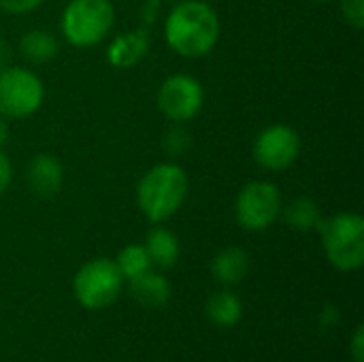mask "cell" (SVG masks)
Wrapping results in <instances>:
<instances>
[{
	"label": "cell",
	"mask_w": 364,
	"mask_h": 362,
	"mask_svg": "<svg viewBox=\"0 0 364 362\" xmlns=\"http://www.w3.org/2000/svg\"><path fill=\"white\" fill-rule=\"evenodd\" d=\"M164 36L181 58H203L220 38L218 13L205 0H181L166 17Z\"/></svg>",
	"instance_id": "1"
},
{
	"label": "cell",
	"mask_w": 364,
	"mask_h": 362,
	"mask_svg": "<svg viewBox=\"0 0 364 362\" xmlns=\"http://www.w3.org/2000/svg\"><path fill=\"white\" fill-rule=\"evenodd\" d=\"M188 196V175L175 162L151 166L136 186V205L151 224L173 218Z\"/></svg>",
	"instance_id": "2"
},
{
	"label": "cell",
	"mask_w": 364,
	"mask_h": 362,
	"mask_svg": "<svg viewBox=\"0 0 364 362\" xmlns=\"http://www.w3.org/2000/svg\"><path fill=\"white\" fill-rule=\"evenodd\" d=\"M326 260L343 273L358 271L364 265V218L360 213H335L322 218L318 228Z\"/></svg>",
	"instance_id": "3"
},
{
	"label": "cell",
	"mask_w": 364,
	"mask_h": 362,
	"mask_svg": "<svg viewBox=\"0 0 364 362\" xmlns=\"http://www.w3.org/2000/svg\"><path fill=\"white\" fill-rule=\"evenodd\" d=\"M113 21L111 0H70L62 13V34L75 47H92L107 38Z\"/></svg>",
	"instance_id": "4"
},
{
	"label": "cell",
	"mask_w": 364,
	"mask_h": 362,
	"mask_svg": "<svg viewBox=\"0 0 364 362\" xmlns=\"http://www.w3.org/2000/svg\"><path fill=\"white\" fill-rule=\"evenodd\" d=\"M124 282L126 280L122 277L115 260L94 258L77 271L73 280V292L81 307L105 309L119 299Z\"/></svg>",
	"instance_id": "5"
},
{
	"label": "cell",
	"mask_w": 364,
	"mask_h": 362,
	"mask_svg": "<svg viewBox=\"0 0 364 362\" xmlns=\"http://www.w3.org/2000/svg\"><path fill=\"white\" fill-rule=\"evenodd\" d=\"M45 98V85L38 75L21 66L0 68V115L6 119L30 117Z\"/></svg>",
	"instance_id": "6"
},
{
	"label": "cell",
	"mask_w": 364,
	"mask_h": 362,
	"mask_svg": "<svg viewBox=\"0 0 364 362\" xmlns=\"http://www.w3.org/2000/svg\"><path fill=\"white\" fill-rule=\"evenodd\" d=\"M284 201L275 183L271 181H250L241 188L235 201V218L241 228L250 233L267 230L282 215Z\"/></svg>",
	"instance_id": "7"
},
{
	"label": "cell",
	"mask_w": 364,
	"mask_h": 362,
	"mask_svg": "<svg viewBox=\"0 0 364 362\" xmlns=\"http://www.w3.org/2000/svg\"><path fill=\"white\" fill-rule=\"evenodd\" d=\"M158 109L171 122H190L194 119L205 102L203 85L190 75H171L158 90Z\"/></svg>",
	"instance_id": "8"
},
{
	"label": "cell",
	"mask_w": 364,
	"mask_h": 362,
	"mask_svg": "<svg viewBox=\"0 0 364 362\" xmlns=\"http://www.w3.org/2000/svg\"><path fill=\"white\" fill-rule=\"evenodd\" d=\"M301 137L288 124H273L258 132L254 141V160L269 171H284L296 162Z\"/></svg>",
	"instance_id": "9"
},
{
	"label": "cell",
	"mask_w": 364,
	"mask_h": 362,
	"mask_svg": "<svg viewBox=\"0 0 364 362\" xmlns=\"http://www.w3.org/2000/svg\"><path fill=\"white\" fill-rule=\"evenodd\" d=\"M149 51V32L139 28L117 34L107 49V60L113 68H132Z\"/></svg>",
	"instance_id": "10"
},
{
	"label": "cell",
	"mask_w": 364,
	"mask_h": 362,
	"mask_svg": "<svg viewBox=\"0 0 364 362\" xmlns=\"http://www.w3.org/2000/svg\"><path fill=\"white\" fill-rule=\"evenodd\" d=\"M64 179L62 164L51 154H38L28 164V183L30 190L41 198H51L60 192Z\"/></svg>",
	"instance_id": "11"
},
{
	"label": "cell",
	"mask_w": 364,
	"mask_h": 362,
	"mask_svg": "<svg viewBox=\"0 0 364 362\" xmlns=\"http://www.w3.org/2000/svg\"><path fill=\"white\" fill-rule=\"evenodd\" d=\"M128 290H130V297L139 305L149 307V309L164 307L168 303V299H171V284H168V280L164 275L151 271V269L141 273L134 280H128Z\"/></svg>",
	"instance_id": "12"
},
{
	"label": "cell",
	"mask_w": 364,
	"mask_h": 362,
	"mask_svg": "<svg viewBox=\"0 0 364 362\" xmlns=\"http://www.w3.org/2000/svg\"><path fill=\"white\" fill-rule=\"evenodd\" d=\"M211 273H213L215 282H220L226 288L241 284L250 273V256H247V252L243 247H237V245L224 247L213 258Z\"/></svg>",
	"instance_id": "13"
},
{
	"label": "cell",
	"mask_w": 364,
	"mask_h": 362,
	"mask_svg": "<svg viewBox=\"0 0 364 362\" xmlns=\"http://www.w3.org/2000/svg\"><path fill=\"white\" fill-rule=\"evenodd\" d=\"M145 250L151 260V267H160V269H171L179 260V252H181L177 237L160 224L147 233Z\"/></svg>",
	"instance_id": "14"
},
{
	"label": "cell",
	"mask_w": 364,
	"mask_h": 362,
	"mask_svg": "<svg viewBox=\"0 0 364 362\" xmlns=\"http://www.w3.org/2000/svg\"><path fill=\"white\" fill-rule=\"evenodd\" d=\"M58 49H60V43L55 34L49 30H41V28L28 30L19 41L21 55L32 64H45L53 60L58 55Z\"/></svg>",
	"instance_id": "15"
},
{
	"label": "cell",
	"mask_w": 364,
	"mask_h": 362,
	"mask_svg": "<svg viewBox=\"0 0 364 362\" xmlns=\"http://www.w3.org/2000/svg\"><path fill=\"white\" fill-rule=\"evenodd\" d=\"M205 312H207V318H209L213 324L228 329V326L239 324V320H241V316H243V303H241V299H239L232 290L224 288V290L215 292V294L207 301Z\"/></svg>",
	"instance_id": "16"
},
{
	"label": "cell",
	"mask_w": 364,
	"mask_h": 362,
	"mask_svg": "<svg viewBox=\"0 0 364 362\" xmlns=\"http://www.w3.org/2000/svg\"><path fill=\"white\" fill-rule=\"evenodd\" d=\"M282 213H284L288 226L292 230H299V233L316 230L320 220H322L318 203L314 198H309V196H299V198L290 201V205L284 207Z\"/></svg>",
	"instance_id": "17"
},
{
	"label": "cell",
	"mask_w": 364,
	"mask_h": 362,
	"mask_svg": "<svg viewBox=\"0 0 364 362\" xmlns=\"http://www.w3.org/2000/svg\"><path fill=\"white\" fill-rule=\"evenodd\" d=\"M115 265H117L124 280H134L141 273L151 269V260L147 256V250L141 243H130V245L122 247L117 258H115Z\"/></svg>",
	"instance_id": "18"
},
{
	"label": "cell",
	"mask_w": 364,
	"mask_h": 362,
	"mask_svg": "<svg viewBox=\"0 0 364 362\" xmlns=\"http://www.w3.org/2000/svg\"><path fill=\"white\" fill-rule=\"evenodd\" d=\"M190 145H192L190 132H188L183 126H179V124L175 122V126L168 128L166 134H164V149H166L168 154H173V156H181L183 151L190 149Z\"/></svg>",
	"instance_id": "19"
},
{
	"label": "cell",
	"mask_w": 364,
	"mask_h": 362,
	"mask_svg": "<svg viewBox=\"0 0 364 362\" xmlns=\"http://www.w3.org/2000/svg\"><path fill=\"white\" fill-rule=\"evenodd\" d=\"M341 9V17L348 26H352L354 30H363L364 28V0H341L339 2Z\"/></svg>",
	"instance_id": "20"
},
{
	"label": "cell",
	"mask_w": 364,
	"mask_h": 362,
	"mask_svg": "<svg viewBox=\"0 0 364 362\" xmlns=\"http://www.w3.org/2000/svg\"><path fill=\"white\" fill-rule=\"evenodd\" d=\"M45 0H0V9L11 15H23L38 9Z\"/></svg>",
	"instance_id": "21"
},
{
	"label": "cell",
	"mask_w": 364,
	"mask_h": 362,
	"mask_svg": "<svg viewBox=\"0 0 364 362\" xmlns=\"http://www.w3.org/2000/svg\"><path fill=\"white\" fill-rule=\"evenodd\" d=\"M350 354H352V361L354 362H364V326L358 324L354 335H352V341H350Z\"/></svg>",
	"instance_id": "22"
},
{
	"label": "cell",
	"mask_w": 364,
	"mask_h": 362,
	"mask_svg": "<svg viewBox=\"0 0 364 362\" xmlns=\"http://www.w3.org/2000/svg\"><path fill=\"white\" fill-rule=\"evenodd\" d=\"M11 181H13V164L6 158V154L0 149V196L9 190Z\"/></svg>",
	"instance_id": "23"
},
{
	"label": "cell",
	"mask_w": 364,
	"mask_h": 362,
	"mask_svg": "<svg viewBox=\"0 0 364 362\" xmlns=\"http://www.w3.org/2000/svg\"><path fill=\"white\" fill-rule=\"evenodd\" d=\"M9 60H11V47L6 41L0 38V68H4L9 64Z\"/></svg>",
	"instance_id": "24"
},
{
	"label": "cell",
	"mask_w": 364,
	"mask_h": 362,
	"mask_svg": "<svg viewBox=\"0 0 364 362\" xmlns=\"http://www.w3.org/2000/svg\"><path fill=\"white\" fill-rule=\"evenodd\" d=\"M6 139H9V124H6V117L0 115V147L6 143Z\"/></svg>",
	"instance_id": "25"
},
{
	"label": "cell",
	"mask_w": 364,
	"mask_h": 362,
	"mask_svg": "<svg viewBox=\"0 0 364 362\" xmlns=\"http://www.w3.org/2000/svg\"><path fill=\"white\" fill-rule=\"evenodd\" d=\"M314 2H331V0H314Z\"/></svg>",
	"instance_id": "26"
}]
</instances>
